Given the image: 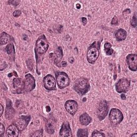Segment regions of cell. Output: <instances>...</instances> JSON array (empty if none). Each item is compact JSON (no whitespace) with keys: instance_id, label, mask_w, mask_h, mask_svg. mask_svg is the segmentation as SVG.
Instances as JSON below:
<instances>
[{"instance_id":"obj_29","label":"cell","mask_w":137,"mask_h":137,"mask_svg":"<svg viewBox=\"0 0 137 137\" xmlns=\"http://www.w3.org/2000/svg\"><path fill=\"white\" fill-rule=\"evenodd\" d=\"M81 20H82V22H83L84 24H86L87 23V19H86L85 17H83L82 19H81Z\"/></svg>"},{"instance_id":"obj_21","label":"cell","mask_w":137,"mask_h":137,"mask_svg":"<svg viewBox=\"0 0 137 137\" xmlns=\"http://www.w3.org/2000/svg\"><path fill=\"white\" fill-rule=\"evenodd\" d=\"M92 137H94V136L103 137V136H105V135H104V133H102L99 131H97V130H94V131L92 133Z\"/></svg>"},{"instance_id":"obj_28","label":"cell","mask_w":137,"mask_h":137,"mask_svg":"<svg viewBox=\"0 0 137 137\" xmlns=\"http://www.w3.org/2000/svg\"><path fill=\"white\" fill-rule=\"evenodd\" d=\"M117 23V19L116 17H114L113 19V20H112V25H115Z\"/></svg>"},{"instance_id":"obj_24","label":"cell","mask_w":137,"mask_h":137,"mask_svg":"<svg viewBox=\"0 0 137 137\" xmlns=\"http://www.w3.org/2000/svg\"><path fill=\"white\" fill-rule=\"evenodd\" d=\"M131 25L132 27L136 28V15L135 14L133 16L132 19V22H131Z\"/></svg>"},{"instance_id":"obj_6","label":"cell","mask_w":137,"mask_h":137,"mask_svg":"<svg viewBox=\"0 0 137 137\" xmlns=\"http://www.w3.org/2000/svg\"><path fill=\"white\" fill-rule=\"evenodd\" d=\"M109 118L111 123L114 125H117L122 122L124 116L120 110L116 108H113L111 109L110 112Z\"/></svg>"},{"instance_id":"obj_35","label":"cell","mask_w":137,"mask_h":137,"mask_svg":"<svg viewBox=\"0 0 137 137\" xmlns=\"http://www.w3.org/2000/svg\"><path fill=\"white\" fill-rule=\"evenodd\" d=\"M46 110L47 111V112H49L50 111V108L49 106H47L46 107Z\"/></svg>"},{"instance_id":"obj_1","label":"cell","mask_w":137,"mask_h":137,"mask_svg":"<svg viewBox=\"0 0 137 137\" xmlns=\"http://www.w3.org/2000/svg\"><path fill=\"white\" fill-rule=\"evenodd\" d=\"M90 88V84L88 79L80 77L76 80L74 83V89L76 92L81 95L87 93Z\"/></svg>"},{"instance_id":"obj_12","label":"cell","mask_w":137,"mask_h":137,"mask_svg":"<svg viewBox=\"0 0 137 137\" xmlns=\"http://www.w3.org/2000/svg\"><path fill=\"white\" fill-rule=\"evenodd\" d=\"M126 62L130 70L132 71L137 70V55L136 54H129L126 57Z\"/></svg>"},{"instance_id":"obj_9","label":"cell","mask_w":137,"mask_h":137,"mask_svg":"<svg viewBox=\"0 0 137 137\" xmlns=\"http://www.w3.org/2000/svg\"><path fill=\"white\" fill-rule=\"evenodd\" d=\"M44 88L48 90H55L56 89V81L55 77L51 75L45 76L43 80Z\"/></svg>"},{"instance_id":"obj_15","label":"cell","mask_w":137,"mask_h":137,"mask_svg":"<svg viewBox=\"0 0 137 137\" xmlns=\"http://www.w3.org/2000/svg\"><path fill=\"white\" fill-rule=\"evenodd\" d=\"M92 119L89 116V115L86 113L83 114L79 117V121L81 125L86 126L92 122Z\"/></svg>"},{"instance_id":"obj_36","label":"cell","mask_w":137,"mask_h":137,"mask_svg":"<svg viewBox=\"0 0 137 137\" xmlns=\"http://www.w3.org/2000/svg\"><path fill=\"white\" fill-rule=\"evenodd\" d=\"M131 136H134V137H136L137 136V134L136 133H135L134 134H133L132 135H131Z\"/></svg>"},{"instance_id":"obj_33","label":"cell","mask_w":137,"mask_h":137,"mask_svg":"<svg viewBox=\"0 0 137 137\" xmlns=\"http://www.w3.org/2000/svg\"><path fill=\"white\" fill-rule=\"evenodd\" d=\"M69 62L71 63H73V62H74V58L73 57H70L69 58Z\"/></svg>"},{"instance_id":"obj_13","label":"cell","mask_w":137,"mask_h":137,"mask_svg":"<svg viewBox=\"0 0 137 137\" xmlns=\"http://www.w3.org/2000/svg\"><path fill=\"white\" fill-rule=\"evenodd\" d=\"M61 136H72L70 125L68 122L63 123L59 133Z\"/></svg>"},{"instance_id":"obj_14","label":"cell","mask_w":137,"mask_h":137,"mask_svg":"<svg viewBox=\"0 0 137 137\" xmlns=\"http://www.w3.org/2000/svg\"><path fill=\"white\" fill-rule=\"evenodd\" d=\"M19 130L16 124L10 125L6 130V135L9 137H17L19 135Z\"/></svg>"},{"instance_id":"obj_19","label":"cell","mask_w":137,"mask_h":137,"mask_svg":"<svg viewBox=\"0 0 137 137\" xmlns=\"http://www.w3.org/2000/svg\"><path fill=\"white\" fill-rule=\"evenodd\" d=\"M63 57V51L61 47H58L57 50V54H56V58L55 59L56 62L55 64H57L59 61L61 60V58Z\"/></svg>"},{"instance_id":"obj_17","label":"cell","mask_w":137,"mask_h":137,"mask_svg":"<svg viewBox=\"0 0 137 137\" xmlns=\"http://www.w3.org/2000/svg\"><path fill=\"white\" fill-rule=\"evenodd\" d=\"M104 50L107 55L110 56L114 53V50L112 48V44L109 42H106L104 44Z\"/></svg>"},{"instance_id":"obj_31","label":"cell","mask_w":137,"mask_h":137,"mask_svg":"<svg viewBox=\"0 0 137 137\" xmlns=\"http://www.w3.org/2000/svg\"><path fill=\"white\" fill-rule=\"evenodd\" d=\"M0 108H1V114H0V115H1V116L2 115V114L3 112V107L2 104H0Z\"/></svg>"},{"instance_id":"obj_18","label":"cell","mask_w":137,"mask_h":137,"mask_svg":"<svg viewBox=\"0 0 137 137\" xmlns=\"http://www.w3.org/2000/svg\"><path fill=\"white\" fill-rule=\"evenodd\" d=\"M9 41V36L8 35L6 34L5 32H3L1 35V39H0V41H1V44L2 45L5 44L7 43Z\"/></svg>"},{"instance_id":"obj_16","label":"cell","mask_w":137,"mask_h":137,"mask_svg":"<svg viewBox=\"0 0 137 137\" xmlns=\"http://www.w3.org/2000/svg\"><path fill=\"white\" fill-rule=\"evenodd\" d=\"M127 36V33L125 30L120 29L116 32L115 37L116 40L118 41H121L125 40Z\"/></svg>"},{"instance_id":"obj_10","label":"cell","mask_w":137,"mask_h":137,"mask_svg":"<svg viewBox=\"0 0 137 137\" xmlns=\"http://www.w3.org/2000/svg\"><path fill=\"white\" fill-rule=\"evenodd\" d=\"M30 116H22L19 118L15 123V124L20 131H23L27 127L30 121Z\"/></svg>"},{"instance_id":"obj_25","label":"cell","mask_w":137,"mask_h":137,"mask_svg":"<svg viewBox=\"0 0 137 137\" xmlns=\"http://www.w3.org/2000/svg\"><path fill=\"white\" fill-rule=\"evenodd\" d=\"M21 14H22V12L21 10H17L15 11H14V13H13V16L15 17H19V16H20L21 15Z\"/></svg>"},{"instance_id":"obj_2","label":"cell","mask_w":137,"mask_h":137,"mask_svg":"<svg viewBox=\"0 0 137 137\" xmlns=\"http://www.w3.org/2000/svg\"><path fill=\"white\" fill-rule=\"evenodd\" d=\"M100 47V42L95 41L89 47L87 53V60L88 62L93 64L99 56V50Z\"/></svg>"},{"instance_id":"obj_26","label":"cell","mask_w":137,"mask_h":137,"mask_svg":"<svg viewBox=\"0 0 137 137\" xmlns=\"http://www.w3.org/2000/svg\"><path fill=\"white\" fill-rule=\"evenodd\" d=\"M5 132V127L2 123H1V127H0V136H2Z\"/></svg>"},{"instance_id":"obj_3","label":"cell","mask_w":137,"mask_h":137,"mask_svg":"<svg viewBox=\"0 0 137 137\" xmlns=\"http://www.w3.org/2000/svg\"><path fill=\"white\" fill-rule=\"evenodd\" d=\"M35 87V81L33 76L30 74L25 76V79L23 83L21 93L24 92H29L33 90Z\"/></svg>"},{"instance_id":"obj_34","label":"cell","mask_w":137,"mask_h":137,"mask_svg":"<svg viewBox=\"0 0 137 137\" xmlns=\"http://www.w3.org/2000/svg\"><path fill=\"white\" fill-rule=\"evenodd\" d=\"M76 7H77V8L78 9H79L80 8V7H81V5H80L79 4H77V5H76Z\"/></svg>"},{"instance_id":"obj_20","label":"cell","mask_w":137,"mask_h":137,"mask_svg":"<svg viewBox=\"0 0 137 137\" xmlns=\"http://www.w3.org/2000/svg\"><path fill=\"white\" fill-rule=\"evenodd\" d=\"M77 136H88V131L87 129H79L78 130Z\"/></svg>"},{"instance_id":"obj_11","label":"cell","mask_w":137,"mask_h":137,"mask_svg":"<svg viewBox=\"0 0 137 137\" xmlns=\"http://www.w3.org/2000/svg\"><path fill=\"white\" fill-rule=\"evenodd\" d=\"M65 108L68 113L71 115L74 116L78 110V104L76 101L69 100L65 103Z\"/></svg>"},{"instance_id":"obj_32","label":"cell","mask_w":137,"mask_h":137,"mask_svg":"<svg viewBox=\"0 0 137 137\" xmlns=\"http://www.w3.org/2000/svg\"><path fill=\"white\" fill-rule=\"evenodd\" d=\"M61 66H62V67H66V66H67V63L66 62L63 61V62H62V63H61Z\"/></svg>"},{"instance_id":"obj_4","label":"cell","mask_w":137,"mask_h":137,"mask_svg":"<svg viewBox=\"0 0 137 137\" xmlns=\"http://www.w3.org/2000/svg\"><path fill=\"white\" fill-rule=\"evenodd\" d=\"M57 85L60 89L68 87L70 83L68 75L64 72H56L55 74Z\"/></svg>"},{"instance_id":"obj_30","label":"cell","mask_w":137,"mask_h":137,"mask_svg":"<svg viewBox=\"0 0 137 137\" xmlns=\"http://www.w3.org/2000/svg\"><path fill=\"white\" fill-rule=\"evenodd\" d=\"M121 99H122V100H126V96H125V95L124 94H122L121 95Z\"/></svg>"},{"instance_id":"obj_5","label":"cell","mask_w":137,"mask_h":137,"mask_svg":"<svg viewBox=\"0 0 137 137\" xmlns=\"http://www.w3.org/2000/svg\"><path fill=\"white\" fill-rule=\"evenodd\" d=\"M48 47L49 44L44 35L39 36L36 42L35 51L40 54H44L48 50Z\"/></svg>"},{"instance_id":"obj_22","label":"cell","mask_w":137,"mask_h":137,"mask_svg":"<svg viewBox=\"0 0 137 137\" xmlns=\"http://www.w3.org/2000/svg\"><path fill=\"white\" fill-rule=\"evenodd\" d=\"M31 136H43V130L40 129L38 130L33 134L31 135Z\"/></svg>"},{"instance_id":"obj_27","label":"cell","mask_w":137,"mask_h":137,"mask_svg":"<svg viewBox=\"0 0 137 137\" xmlns=\"http://www.w3.org/2000/svg\"><path fill=\"white\" fill-rule=\"evenodd\" d=\"M19 2H20L17 1H11L9 2V3H10V4H12V5H17L19 3Z\"/></svg>"},{"instance_id":"obj_23","label":"cell","mask_w":137,"mask_h":137,"mask_svg":"<svg viewBox=\"0 0 137 137\" xmlns=\"http://www.w3.org/2000/svg\"><path fill=\"white\" fill-rule=\"evenodd\" d=\"M14 47H13V45L11 44H9L7 47H6V51H7V53L8 54H10L12 51H13V49H14V48H13Z\"/></svg>"},{"instance_id":"obj_8","label":"cell","mask_w":137,"mask_h":137,"mask_svg":"<svg viewBox=\"0 0 137 137\" xmlns=\"http://www.w3.org/2000/svg\"><path fill=\"white\" fill-rule=\"evenodd\" d=\"M109 110V106L105 100L101 101L96 109V114L100 121H102L106 118Z\"/></svg>"},{"instance_id":"obj_7","label":"cell","mask_w":137,"mask_h":137,"mask_svg":"<svg viewBox=\"0 0 137 137\" xmlns=\"http://www.w3.org/2000/svg\"><path fill=\"white\" fill-rule=\"evenodd\" d=\"M130 84H131L130 80L127 78H122L115 85L116 90L118 93H125L129 90Z\"/></svg>"}]
</instances>
